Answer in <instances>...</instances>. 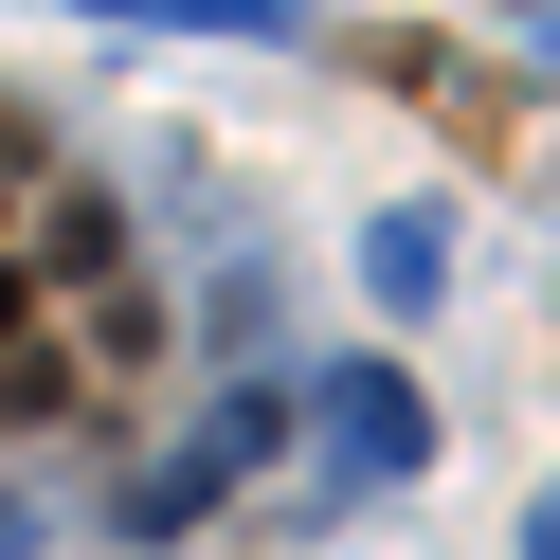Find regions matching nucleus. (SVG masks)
<instances>
[{
  "mask_svg": "<svg viewBox=\"0 0 560 560\" xmlns=\"http://www.w3.org/2000/svg\"><path fill=\"white\" fill-rule=\"evenodd\" d=\"M37 271H73V290H91V271H127V199H55Z\"/></svg>",
  "mask_w": 560,
  "mask_h": 560,
  "instance_id": "4",
  "label": "nucleus"
},
{
  "mask_svg": "<svg viewBox=\"0 0 560 560\" xmlns=\"http://www.w3.org/2000/svg\"><path fill=\"white\" fill-rule=\"evenodd\" d=\"M19 307H37V271H0V343H19Z\"/></svg>",
  "mask_w": 560,
  "mask_h": 560,
  "instance_id": "8",
  "label": "nucleus"
},
{
  "mask_svg": "<svg viewBox=\"0 0 560 560\" xmlns=\"http://www.w3.org/2000/svg\"><path fill=\"white\" fill-rule=\"evenodd\" d=\"M524 560H560V488H542V506H524Z\"/></svg>",
  "mask_w": 560,
  "mask_h": 560,
  "instance_id": "7",
  "label": "nucleus"
},
{
  "mask_svg": "<svg viewBox=\"0 0 560 560\" xmlns=\"http://www.w3.org/2000/svg\"><path fill=\"white\" fill-rule=\"evenodd\" d=\"M290 434H326V506L434 470V398H416L398 362H307V380H290Z\"/></svg>",
  "mask_w": 560,
  "mask_h": 560,
  "instance_id": "2",
  "label": "nucleus"
},
{
  "mask_svg": "<svg viewBox=\"0 0 560 560\" xmlns=\"http://www.w3.org/2000/svg\"><path fill=\"white\" fill-rule=\"evenodd\" d=\"M362 290H380V307H434V290H452V235H434V218H380V235H362Z\"/></svg>",
  "mask_w": 560,
  "mask_h": 560,
  "instance_id": "3",
  "label": "nucleus"
},
{
  "mask_svg": "<svg viewBox=\"0 0 560 560\" xmlns=\"http://www.w3.org/2000/svg\"><path fill=\"white\" fill-rule=\"evenodd\" d=\"M0 560H37V506H19V488H0Z\"/></svg>",
  "mask_w": 560,
  "mask_h": 560,
  "instance_id": "6",
  "label": "nucleus"
},
{
  "mask_svg": "<svg viewBox=\"0 0 560 560\" xmlns=\"http://www.w3.org/2000/svg\"><path fill=\"white\" fill-rule=\"evenodd\" d=\"M271 452H290V380H235V398L199 416V434H163L145 470L109 488V524H127V542H182V524H218L235 488L271 470Z\"/></svg>",
  "mask_w": 560,
  "mask_h": 560,
  "instance_id": "1",
  "label": "nucleus"
},
{
  "mask_svg": "<svg viewBox=\"0 0 560 560\" xmlns=\"http://www.w3.org/2000/svg\"><path fill=\"white\" fill-rule=\"evenodd\" d=\"M55 398H73V362H55V343H0V434H37Z\"/></svg>",
  "mask_w": 560,
  "mask_h": 560,
  "instance_id": "5",
  "label": "nucleus"
}]
</instances>
